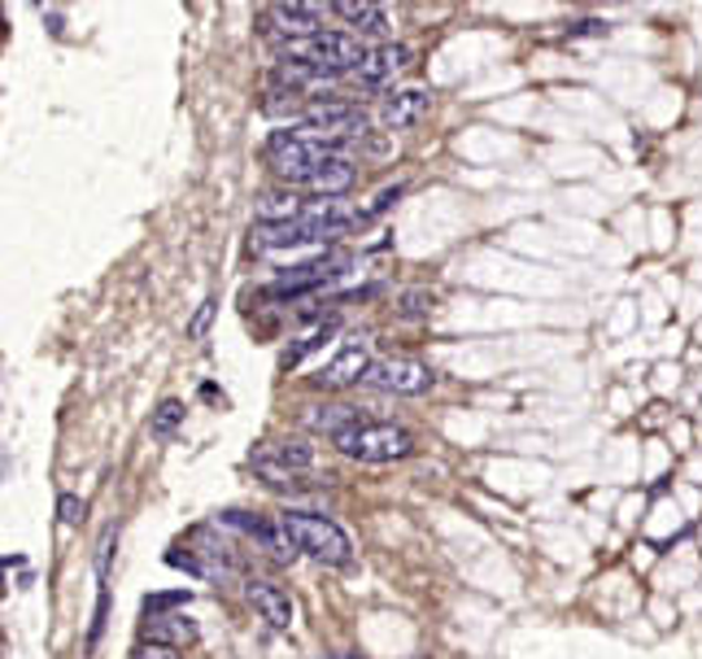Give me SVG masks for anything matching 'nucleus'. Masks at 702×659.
Wrapping results in <instances>:
<instances>
[{
    "label": "nucleus",
    "mask_w": 702,
    "mask_h": 659,
    "mask_svg": "<svg viewBox=\"0 0 702 659\" xmlns=\"http://www.w3.org/2000/svg\"><path fill=\"white\" fill-rule=\"evenodd\" d=\"M249 603H254V611H258L271 629H288V625H292V598H288L280 586H271V581H249Z\"/></svg>",
    "instance_id": "12"
},
{
    "label": "nucleus",
    "mask_w": 702,
    "mask_h": 659,
    "mask_svg": "<svg viewBox=\"0 0 702 659\" xmlns=\"http://www.w3.org/2000/svg\"><path fill=\"white\" fill-rule=\"evenodd\" d=\"M288 132L310 141V145L337 148L341 141H362L371 132V119H367V110L345 105V101H319V105H306V114Z\"/></svg>",
    "instance_id": "2"
},
{
    "label": "nucleus",
    "mask_w": 702,
    "mask_h": 659,
    "mask_svg": "<svg viewBox=\"0 0 702 659\" xmlns=\"http://www.w3.org/2000/svg\"><path fill=\"white\" fill-rule=\"evenodd\" d=\"M337 450L350 454L358 463H393V459H406L415 454V437L411 429L402 424H371V420H358L345 433H337Z\"/></svg>",
    "instance_id": "3"
},
{
    "label": "nucleus",
    "mask_w": 702,
    "mask_h": 659,
    "mask_svg": "<svg viewBox=\"0 0 702 659\" xmlns=\"http://www.w3.org/2000/svg\"><path fill=\"white\" fill-rule=\"evenodd\" d=\"M197 638H202V629L184 611L179 616H148V625H144V642H162V647H175V651L193 647Z\"/></svg>",
    "instance_id": "10"
},
{
    "label": "nucleus",
    "mask_w": 702,
    "mask_h": 659,
    "mask_svg": "<svg viewBox=\"0 0 702 659\" xmlns=\"http://www.w3.org/2000/svg\"><path fill=\"white\" fill-rule=\"evenodd\" d=\"M353 175H358V171H353L350 157H337V162H332V166H328V171H323L310 188H314V193H323V197H341V193H350L353 188Z\"/></svg>",
    "instance_id": "16"
},
{
    "label": "nucleus",
    "mask_w": 702,
    "mask_h": 659,
    "mask_svg": "<svg viewBox=\"0 0 702 659\" xmlns=\"http://www.w3.org/2000/svg\"><path fill=\"white\" fill-rule=\"evenodd\" d=\"M83 515H87V503H83V498H74V494H62V498H58V519H62L66 528L83 524Z\"/></svg>",
    "instance_id": "23"
},
{
    "label": "nucleus",
    "mask_w": 702,
    "mask_h": 659,
    "mask_svg": "<svg viewBox=\"0 0 702 659\" xmlns=\"http://www.w3.org/2000/svg\"><path fill=\"white\" fill-rule=\"evenodd\" d=\"M332 332H337V323H323L319 332H310V337H301V341H297V346H292V350L283 354V367H297V363H301V359H306V354H314V350H319V346H323V341H328Z\"/></svg>",
    "instance_id": "20"
},
{
    "label": "nucleus",
    "mask_w": 702,
    "mask_h": 659,
    "mask_svg": "<svg viewBox=\"0 0 702 659\" xmlns=\"http://www.w3.org/2000/svg\"><path fill=\"white\" fill-rule=\"evenodd\" d=\"M132 659H184L175 647H162V642H141L136 651H132Z\"/></svg>",
    "instance_id": "24"
},
{
    "label": "nucleus",
    "mask_w": 702,
    "mask_h": 659,
    "mask_svg": "<svg viewBox=\"0 0 702 659\" xmlns=\"http://www.w3.org/2000/svg\"><path fill=\"white\" fill-rule=\"evenodd\" d=\"M262 459H271V463H280L288 472H306L310 463H314V450L306 445V441H280L276 450H267Z\"/></svg>",
    "instance_id": "18"
},
{
    "label": "nucleus",
    "mask_w": 702,
    "mask_h": 659,
    "mask_svg": "<svg viewBox=\"0 0 702 659\" xmlns=\"http://www.w3.org/2000/svg\"><path fill=\"white\" fill-rule=\"evenodd\" d=\"M283 537L292 542V550L319 559V564H332V568H345L353 559V542L345 537L341 524H332L328 515H310V512H288L280 515Z\"/></svg>",
    "instance_id": "1"
},
{
    "label": "nucleus",
    "mask_w": 702,
    "mask_h": 659,
    "mask_svg": "<svg viewBox=\"0 0 702 659\" xmlns=\"http://www.w3.org/2000/svg\"><path fill=\"white\" fill-rule=\"evenodd\" d=\"M188 603V589H171V594H148L144 598V616H157L166 607H184Z\"/></svg>",
    "instance_id": "21"
},
{
    "label": "nucleus",
    "mask_w": 702,
    "mask_h": 659,
    "mask_svg": "<svg viewBox=\"0 0 702 659\" xmlns=\"http://www.w3.org/2000/svg\"><path fill=\"white\" fill-rule=\"evenodd\" d=\"M267 157H271L276 175H283V179H292V184H314V179L341 157V148L310 145V141H301V136H292V132L283 127V132H271Z\"/></svg>",
    "instance_id": "5"
},
{
    "label": "nucleus",
    "mask_w": 702,
    "mask_h": 659,
    "mask_svg": "<svg viewBox=\"0 0 702 659\" xmlns=\"http://www.w3.org/2000/svg\"><path fill=\"white\" fill-rule=\"evenodd\" d=\"M214 310H218V297H206V301L197 306V315H193V323H188V341H202V337H206Z\"/></svg>",
    "instance_id": "22"
},
{
    "label": "nucleus",
    "mask_w": 702,
    "mask_h": 659,
    "mask_svg": "<svg viewBox=\"0 0 702 659\" xmlns=\"http://www.w3.org/2000/svg\"><path fill=\"white\" fill-rule=\"evenodd\" d=\"M345 267H350V258H345V254H323V258H314V262L288 267L280 280L271 285V297L310 294V289H319V285H328V280H337V276H341Z\"/></svg>",
    "instance_id": "6"
},
{
    "label": "nucleus",
    "mask_w": 702,
    "mask_h": 659,
    "mask_svg": "<svg viewBox=\"0 0 702 659\" xmlns=\"http://www.w3.org/2000/svg\"><path fill=\"white\" fill-rule=\"evenodd\" d=\"M427 105H432V96L420 92V87H406V92L389 96V101H384V127H389V132H411L423 114H427Z\"/></svg>",
    "instance_id": "11"
},
{
    "label": "nucleus",
    "mask_w": 702,
    "mask_h": 659,
    "mask_svg": "<svg viewBox=\"0 0 702 659\" xmlns=\"http://www.w3.org/2000/svg\"><path fill=\"white\" fill-rule=\"evenodd\" d=\"M306 215V206L292 197V193H267L258 202V223H292Z\"/></svg>",
    "instance_id": "15"
},
{
    "label": "nucleus",
    "mask_w": 702,
    "mask_h": 659,
    "mask_svg": "<svg viewBox=\"0 0 702 659\" xmlns=\"http://www.w3.org/2000/svg\"><path fill=\"white\" fill-rule=\"evenodd\" d=\"M332 13H341L345 22H353L367 35H384L389 31V13L380 4H367V0H341V4H332Z\"/></svg>",
    "instance_id": "14"
},
{
    "label": "nucleus",
    "mask_w": 702,
    "mask_h": 659,
    "mask_svg": "<svg viewBox=\"0 0 702 659\" xmlns=\"http://www.w3.org/2000/svg\"><path fill=\"white\" fill-rule=\"evenodd\" d=\"M283 62H301V66H314L323 74H345L362 66V44L345 35V31H319V35H306V40H288L280 53Z\"/></svg>",
    "instance_id": "4"
},
{
    "label": "nucleus",
    "mask_w": 702,
    "mask_h": 659,
    "mask_svg": "<svg viewBox=\"0 0 702 659\" xmlns=\"http://www.w3.org/2000/svg\"><path fill=\"white\" fill-rule=\"evenodd\" d=\"M323 13H328L323 4H280V9H276V18H280L283 31H288L292 40L319 35V31H323V27H319V22H323Z\"/></svg>",
    "instance_id": "13"
},
{
    "label": "nucleus",
    "mask_w": 702,
    "mask_h": 659,
    "mask_svg": "<svg viewBox=\"0 0 702 659\" xmlns=\"http://www.w3.org/2000/svg\"><path fill=\"white\" fill-rule=\"evenodd\" d=\"M337 659H358V656H337Z\"/></svg>",
    "instance_id": "25"
},
{
    "label": "nucleus",
    "mask_w": 702,
    "mask_h": 659,
    "mask_svg": "<svg viewBox=\"0 0 702 659\" xmlns=\"http://www.w3.org/2000/svg\"><path fill=\"white\" fill-rule=\"evenodd\" d=\"M306 424L337 437V433H345L350 424H358V411H353V406H314V411L306 415Z\"/></svg>",
    "instance_id": "17"
},
{
    "label": "nucleus",
    "mask_w": 702,
    "mask_h": 659,
    "mask_svg": "<svg viewBox=\"0 0 702 659\" xmlns=\"http://www.w3.org/2000/svg\"><path fill=\"white\" fill-rule=\"evenodd\" d=\"M432 380L436 375L423 363H415V359H384V363H371V371H367V384H375L384 393H406V398L427 393Z\"/></svg>",
    "instance_id": "7"
},
{
    "label": "nucleus",
    "mask_w": 702,
    "mask_h": 659,
    "mask_svg": "<svg viewBox=\"0 0 702 659\" xmlns=\"http://www.w3.org/2000/svg\"><path fill=\"white\" fill-rule=\"evenodd\" d=\"M367 371H371V359H367V346H345L332 363L323 367L319 375H314V384H323V389H345V384H358V380H367Z\"/></svg>",
    "instance_id": "9"
},
{
    "label": "nucleus",
    "mask_w": 702,
    "mask_h": 659,
    "mask_svg": "<svg viewBox=\"0 0 702 659\" xmlns=\"http://www.w3.org/2000/svg\"><path fill=\"white\" fill-rule=\"evenodd\" d=\"M179 424H184V402L166 398V402L153 411V437H171Z\"/></svg>",
    "instance_id": "19"
},
{
    "label": "nucleus",
    "mask_w": 702,
    "mask_h": 659,
    "mask_svg": "<svg viewBox=\"0 0 702 659\" xmlns=\"http://www.w3.org/2000/svg\"><path fill=\"white\" fill-rule=\"evenodd\" d=\"M411 62H415L411 44H380V49H371V53L362 58V66L353 74H358L362 87H384L393 74L411 71Z\"/></svg>",
    "instance_id": "8"
}]
</instances>
